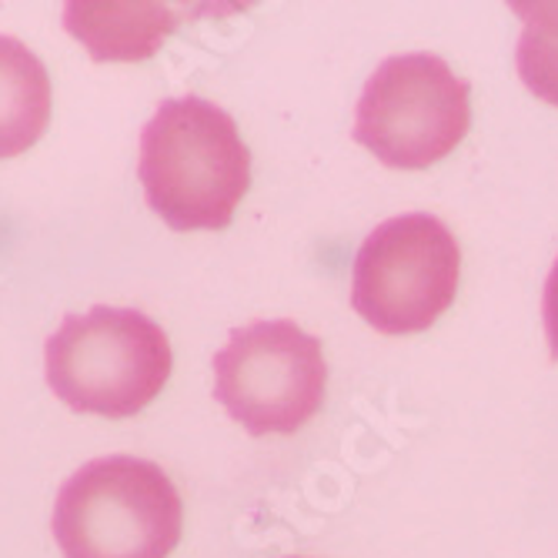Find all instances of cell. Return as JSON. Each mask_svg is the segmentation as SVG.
Listing matches in <instances>:
<instances>
[{"instance_id":"6da1fadb","label":"cell","mask_w":558,"mask_h":558,"mask_svg":"<svg viewBox=\"0 0 558 558\" xmlns=\"http://www.w3.org/2000/svg\"><path fill=\"white\" fill-rule=\"evenodd\" d=\"M137 178L147 208L174 231H221L251 184L234 118L197 94L168 97L141 128Z\"/></svg>"},{"instance_id":"7a4b0ae2","label":"cell","mask_w":558,"mask_h":558,"mask_svg":"<svg viewBox=\"0 0 558 558\" xmlns=\"http://www.w3.org/2000/svg\"><path fill=\"white\" fill-rule=\"evenodd\" d=\"M50 529L64 558H168L181 542V495L161 465L105 454L61 485Z\"/></svg>"},{"instance_id":"3957f363","label":"cell","mask_w":558,"mask_h":558,"mask_svg":"<svg viewBox=\"0 0 558 558\" xmlns=\"http://www.w3.org/2000/svg\"><path fill=\"white\" fill-rule=\"evenodd\" d=\"M47 385L74 412L131 418L161 395L171 375V344L161 325L137 308L94 304L68 315L44 344Z\"/></svg>"},{"instance_id":"277c9868","label":"cell","mask_w":558,"mask_h":558,"mask_svg":"<svg viewBox=\"0 0 558 558\" xmlns=\"http://www.w3.org/2000/svg\"><path fill=\"white\" fill-rule=\"evenodd\" d=\"M469 124V81L454 77L438 54L415 50L375 68L354 108L351 137L381 165L418 171L451 155Z\"/></svg>"},{"instance_id":"5b68a950","label":"cell","mask_w":558,"mask_h":558,"mask_svg":"<svg viewBox=\"0 0 558 558\" xmlns=\"http://www.w3.org/2000/svg\"><path fill=\"white\" fill-rule=\"evenodd\" d=\"M459 241L425 211L381 221L351 268V308L381 335L425 331L459 291Z\"/></svg>"},{"instance_id":"8992f818","label":"cell","mask_w":558,"mask_h":558,"mask_svg":"<svg viewBox=\"0 0 558 558\" xmlns=\"http://www.w3.org/2000/svg\"><path fill=\"white\" fill-rule=\"evenodd\" d=\"M322 341L291 318H258L215 354V398L247 435H294L325 401Z\"/></svg>"},{"instance_id":"52a82bcc","label":"cell","mask_w":558,"mask_h":558,"mask_svg":"<svg viewBox=\"0 0 558 558\" xmlns=\"http://www.w3.org/2000/svg\"><path fill=\"white\" fill-rule=\"evenodd\" d=\"M181 24L165 4H68L64 27L94 61H144Z\"/></svg>"},{"instance_id":"ba28073f","label":"cell","mask_w":558,"mask_h":558,"mask_svg":"<svg viewBox=\"0 0 558 558\" xmlns=\"http://www.w3.org/2000/svg\"><path fill=\"white\" fill-rule=\"evenodd\" d=\"M50 118V77L34 50L0 34V158L27 150Z\"/></svg>"},{"instance_id":"9c48e42d","label":"cell","mask_w":558,"mask_h":558,"mask_svg":"<svg viewBox=\"0 0 558 558\" xmlns=\"http://www.w3.org/2000/svg\"><path fill=\"white\" fill-rule=\"evenodd\" d=\"M512 14L522 21L519 77L538 100L558 108V0H515Z\"/></svg>"},{"instance_id":"30bf717a","label":"cell","mask_w":558,"mask_h":558,"mask_svg":"<svg viewBox=\"0 0 558 558\" xmlns=\"http://www.w3.org/2000/svg\"><path fill=\"white\" fill-rule=\"evenodd\" d=\"M542 322H545V338L551 348V359L558 362V258L545 278V291H542Z\"/></svg>"}]
</instances>
